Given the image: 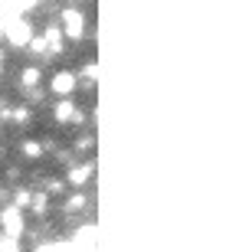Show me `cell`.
Segmentation results:
<instances>
[{
    "mask_svg": "<svg viewBox=\"0 0 249 252\" xmlns=\"http://www.w3.org/2000/svg\"><path fill=\"white\" fill-rule=\"evenodd\" d=\"M3 36L10 39V46H30V39H33V23H30L23 13L3 17Z\"/></svg>",
    "mask_w": 249,
    "mask_h": 252,
    "instance_id": "6da1fadb",
    "label": "cell"
},
{
    "mask_svg": "<svg viewBox=\"0 0 249 252\" xmlns=\"http://www.w3.org/2000/svg\"><path fill=\"white\" fill-rule=\"evenodd\" d=\"M63 33H66L69 39H79V36L85 33V17H82L75 7L63 10Z\"/></svg>",
    "mask_w": 249,
    "mask_h": 252,
    "instance_id": "7a4b0ae2",
    "label": "cell"
},
{
    "mask_svg": "<svg viewBox=\"0 0 249 252\" xmlns=\"http://www.w3.org/2000/svg\"><path fill=\"white\" fill-rule=\"evenodd\" d=\"M0 223H3L7 236H20L23 233V213H20V206H7V210L0 213Z\"/></svg>",
    "mask_w": 249,
    "mask_h": 252,
    "instance_id": "3957f363",
    "label": "cell"
},
{
    "mask_svg": "<svg viewBox=\"0 0 249 252\" xmlns=\"http://www.w3.org/2000/svg\"><path fill=\"white\" fill-rule=\"evenodd\" d=\"M75 85H79V79H75L72 72H56L53 79H49V89H53L56 95H69Z\"/></svg>",
    "mask_w": 249,
    "mask_h": 252,
    "instance_id": "277c9868",
    "label": "cell"
},
{
    "mask_svg": "<svg viewBox=\"0 0 249 252\" xmlns=\"http://www.w3.org/2000/svg\"><path fill=\"white\" fill-rule=\"evenodd\" d=\"M39 0H0V17H13V13H27L30 7H36Z\"/></svg>",
    "mask_w": 249,
    "mask_h": 252,
    "instance_id": "5b68a950",
    "label": "cell"
},
{
    "mask_svg": "<svg viewBox=\"0 0 249 252\" xmlns=\"http://www.w3.org/2000/svg\"><path fill=\"white\" fill-rule=\"evenodd\" d=\"M43 43H46V53L59 56V53H63V30H59V27H49V30H46V39H43Z\"/></svg>",
    "mask_w": 249,
    "mask_h": 252,
    "instance_id": "8992f818",
    "label": "cell"
},
{
    "mask_svg": "<svg viewBox=\"0 0 249 252\" xmlns=\"http://www.w3.org/2000/svg\"><path fill=\"white\" fill-rule=\"evenodd\" d=\"M89 177H92V167H75L72 174H69V184H72V187H82Z\"/></svg>",
    "mask_w": 249,
    "mask_h": 252,
    "instance_id": "52a82bcc",
    "label": "cell"
},
{
    "mask_svg": "<svg viewBox=\"0 0 249 252\" xmlns=\"http://www.w3.org/2000/svg\"><path fill=\"white\" fill-rule=\"evenodd\" d=\"M56 118H59V122H69V118H75V105H72V102H59V105H56Z\"/></svg>",
    "mask_w": 249,
    "mask_h": 252,
    "instance_id": "ba28073f",
    "label": "cell"
},
{
    "mask_svg": "<svg viewBox=\"0 0 249 252\" xmlns=\"http://www.w3.org/2000/svg\"><path fill=\"white\" fill-rule=\"evenodd\" d=\"M36 82H39V69H33V65L23 69V85H36Z\"/></svg>",
    "mask_w": 249,
    "mask_h": 252,
    "instance_id": "9c48e42d",
    "label": "cell"
},
{
    "mask_svg": "<svg viewBox=\"0 0 249 252\" xmlns=\"http://www.w3.org/2000/svg\"><path fill=\"white\" fill-rule=\"evenodd\" d=\"M23 154H27V158H39V144L27 141V144H23Z\"/></svg>",
    "mask_w": 249,
    "mask_h": 252,
    "instance_id": "30bf717a",
    "label": "cell"
},
{
    "mask_svg": "<svg viewBox=\"0 0 249 252\" xmlns=\"http://www.w3.org/2000/svg\"><path fill=\"white\" fill-rule=\"evenodd\" d=\"M85 82H89V85L95 82V65H89V69H85Z\"/></svg>",
    "mask_w": 249,
    "mask_h": 252,
    "instance_id": "8fae6325",
    "label": "cell"
},
{
    "mask_svg": "<svg viewBox=\"0 0 249 252\" xmlns=\"http://www.w3.org/2000/svg\"><path fill=\"white\" fill-rule=\"evenodd\" d=\"M0 33H3V17H0Z\"/></svg>",
    "mask_w": 249,
    "mask_h": 252,
    "instance_id": "7c38bea8",
    "label": "cell"
},
{
    "mask_svg": "<svg viewBox=\"0 0 249 252\" xmlns=\"http://www.w3.org/2000/svg\"><path fill=\"white\" fill-rule=\"evenodd\" d=\"M0 65H3V59H0Z\"/></svg>",
    "mask_w": 249,
    "mask_h": 252,
    "instance_id": "4fadbf2b",
    "label": "cell"
}]
</instances>
